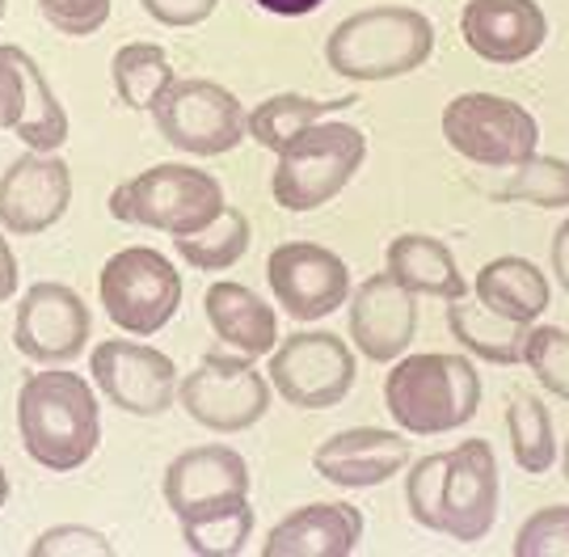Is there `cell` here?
<instances>
[{"mask_svg": "<svg viewBox=\"0 0 569 557\" xmlns=\"http://www.w3.org/2000/svg\"><path fill=\"white\" fill-rule=\"evenodd\" d=\"M18 435L26 456L47 474H77L102 444V410L84 376L30 371L18 389Z\"/></svg>", "mask_w": 569, "mask_h": 557, "instance_id": "obj_1", "label": "cell"}, {"mask_svg": "<svg viewBox=\"0 0 569 557\" xmlns=\"http://www.w3.org/2000/svg\"><path fill=\"white\" fill-rule=\"evenodd\" d=\"M481 406V371L468 355H401L385 376V410L406 435H451Z\"/></svg>", "mask_w": 569, "mask_h": 557, "instance_id": "obj_2", "label": "cell"}, {"mask_svg": "<svg viewBox=\"0 0 569 557\" xmlns=\"http://www.w3.org/2000/svg\"><path fill=\"white\" fill-rule=\"evenodd\" d=\"M435 56V21L409 4L359 9L333 26L326 39V63L355 84L397 81L418 72Z\"/></svg>", "mask_w": 569, "mask_h": 557, "instance_id": "obj_3", "label": "cell"}, {"mask_svg": "<svg viewBox=\"0 0 569 557\" xmlns=\"http://www.w3.org/2000/svg\"><path fill=\"white\" fill-rule=\"evenodd\" d=\"M274 173H270V195L283 211H317L333 203L346 186L355 182V173L367 161V136L363 127L321 119L305 127L283 152H274Z\"/></svg>", "mask_w": 569, "mask_h": 557, "instance_id": "obj_4", "label": "cell"}, {"mask_svg": "<svg viewBox=\"0 0 569 557\" xmlns=\"http://www.w3.org/2000/svg\"><path fill=\"white\" fill-rule=\"evenodd\" d=\"M224 186L207 169L164 161L136 173L131 182L110 190V216L122 225H140L169 237H190L224 211Z\"/></svg>", "mask_w": 569, "mask_h": 557, "instance_id": "obj_5", "label": "cell"}, {"mask_svg": "<svg viewBox=\"0 0 569 557\" xmlns=\"http://www.w3.org/2000/svg\"><path fill=\"white\" fill-rule=\"evenodd\" d=\"M443 145L477 169H515L540 148V123L523 102L502 93H456L439 115Z\"/></svg>", "mask_w": 569, "mask_h": 557, "instance_id": "obj_6", "label": "cell"}, {"mask_svg": "<svg viewBox=\"0 0 569 557\" xmlns=\"http://www.w3.org/2000/svg\"><path fill=\"white\" fill-rule=\"evenodd\" d=\"M106 317L131 338L161 334L182 309V275L152 246H127L110 253L98 279Z\"/></svg>", "mask_w": 569, "mask_h": 557, "instance_id": "obj_7", "label": "cell"}, {"mask_svg": "<svg viewBox=\"0 0 569 557\" xmlns=\"http://www.w3.org/2000/svg\"><path fill=\"white\" fill-rule=\"evenodd\" d=\"M152 119L164 145H173L186 157H224L249 136L244 131L249 110L241 98L203 77H178L164 89L161 102L152 106Z\"/></svg>", "mask_w": 569, "mask_h": 557, "instance_id": "obj_8", "label": "cell"}, {"mask_svg": "<svg viewBox=\"0 0 569 557\" xmlns=\"http://www.w3.org/2000/svg\"><path fill=\"white\" fill-rule=\"evenodd\" d=\"M270 389L296 410H333L355 389V351L329 330H300L270 351Z\"/></svg>", "mask_w": 569, "mask_h": 557, "instance_id": "obj_9", "label": "cell"}, {"mask_svg": "<svg viewBox=\"0 0 569 557\" xmlns=\"http://www.w3.org/2000/svg\"><path fill=\"white\" fill-rule=\"evenodd\" d=\"M182 410L216 435H241L253 422H262L270 410V380L253 368L249 355L211 351L199 359V368L186 371L178 385Z\"/></svg>", "mask_w": 569, "mask_h": 557, "instance_id": "obj_10", "label": "cell"}, {"mask_svg": "<svg viewBox=\"0 0 569 557\" xmlns=\"http://www.w3.org/2000/svg\"><path fill=\"white\" fill-rule=\"evenodd\" d=\"M89 376L110 406L136 418H157L178 401V364L157 347L131 338H106L89 355Z\"/></svg>", "mask_w": 569, "mask_h": 557, "instance_id": "obj_11", "label": "cell"}, {"mask_svg": "<svg viewBox=\"0 0 569 557\" xmlns=\"http://www.w3.org/2000/svg\"><path fill=\"white\" fill-rule=\"evenodd\" d=\"M93 334V312L68 284L42 279L21 291L18 321H13V347L39 368H63L84 355Z\"/></svg>", "mask_w": 569, "mask_h": 557, "instance_id": "obj_12", "label": "cell"}, {"mask_svg": "<svg viewBox=\"0 0 569 557\" xmlns=\"http://www.w3.org/2000/svg\"><path fill=\"white\" fill-rule=\"evenodd\" d=\"M0 131H13L30 152H60L68 140V110L39 60L13 42H0Z\"/></svg>", "mask_w": 569, "mask_h": 557, "instance_id": "obj_13", "label": "cell"}, {"mask_svg": "<svg viewBox=\"0 0 569 557\" xmlns=\"http://www.w3.org/2000/svg\"><path fill=\"white\" fill-rule=\"evenodd\" d=\"M266 279L274 300L296 321H321L350 300V270L333 249L317 241H283L270 249Z\"/></svg>", "mask_w": 569, "mask_h": 557, "instance_id": "obj_14", "label": "cell"}, {"mask_svg": "<svg viewBox=\"0 0 569 557\" xmlns=\"http://www.w3.org/2000/svg\"><path fill=\"white\" fill-rule=\"evenodd\" d=\"M72 203V169L60 152H26L0 173V228L39 237L60 225Z\"/></svg>", "mask_w": 569, "mask_h": 557, "instance_id": "obj_15", "label": "cell"}, {"mask_svg": "<svg viewBox=\"0 0 569 557\" xmlns=\"http://www.w3.org/2000/svg\"><path fill=\"white\" fill-rule=\"evenodd\" d=\"M346 326L355 338V351L371 364H397L418 334V296L401 288L388 270L350 288Z\"/></svg>", "mask_w": 569, "mask_h": 557, "instance_id": "obj_16", "label": "cell"}, {"mask_svg": "<svg viewBox=\"0 0 569 557\" xmlns=\"http://www.w3.org/2000/svg\"><path fill=\"white\" fill-rule=\"evenodd\" d=\"M498 456L489 439H465L451 448L448 460V486H443V537L456 545H477L489 537L498 519Z\"/></svg>", "mask_w": 569, "mask_h": 557, "instance_id": "obj_17", "label": "cell"}, {"mask_svg": "<svg viewBox=\"0 0 569 557\" xmlns=\"http://www.w3.org/2000/svg\"><path fill=\"white\" fill-rule=\"evenodd\" d=\"M409 460H413L409 435L385 427H346L312 448V469L342 490H376L397 474H406Z\"/></svg>", "mask_w": 569, "mask_h": 557, "instance_id": "obj_18", "label": "cell"}, {"mask_svg": "<svg viewBox=\"0 0 569 557\" xmlns=\"http://www.w3.org/2000/svg\"><path fill=\"white\" fill-rule=\"evenodd\" d=\"M460 39L477 60L493 68L531 60L549 39V18L536 0H468Z\"/></svg>", "mask_w": 569, "mask_h": 557, "instance_id": "obj_19", "label": "cell"}, {"mask_svg": "<svg viewBox=\"0 0 569 557\" xmlns=\"http://www.w3.org/2000/svg\"><path fill=\"white\" fill-rule=\"evenodd\" d=\"M253 477H249V465L237 448L228 444H199V448H186L169 460L164 469V503L173 516H186L203 503H216V498H237L249 495Z\"/></svg>", "mask_w": 569, "mask_h": 557, "instance_id": "obj_20", "label": "cell"}, {"mask_svg": "<svg viewBox=\"0 0 569 557\" xmlns=\"http://www.w3.org/2000/svg\"><path fill=\"white\" fill-rule=\"evenodd\" d=\"M363 545V511L350 503H308L270 528L262 557H350Z\"/></svg>", "mask_w": 569, "mask_h": 557, "instance_id": "obj_21", "label": "cell"}, {"mask_svg": "<svg viewBox=\"0 0 569 557\" xmlns=\"http://www.w3.org/2000/svg\"><path fill=\"white\" fill-rule=\"evenodd\" d=\"M203 312L211 330L220 334V342H228L232 351L249 355V359L270 355L279 347V312L244 284H232V279L211 284L203 296Z\"/></svg>", "mask_w": 569, "mask_h": 557, "instance_id": "obj_22", "label": "cell"}, {"mask_svg": "<svg viewBox=\"0 0 569 557\" xmlns=\"http://www.w3.org/2000/svg\"><path fill=\"white\" fill-rule=\"evenodd\" d=\"M385 270L413 296H435V300H460V296H468L465 275L456 267V253L439 237H427V232L392 237L385 249Z\"/></svg>", "mask_w": 569, "mask_h": 557, "instance_id": "obj_23", "label": "cell"}, {"mask_svg": "<svg viewBox=\"0 0 569 557\" xmlns=\"http://www.w3.org/2000/svg\"><path fill=\"white\" fill-rule=\"evenodd\" d=\"M472 291H477L481 305H489L510 321H523V326H531L552 300L549 275L528 258H515V253H502V258H493L477 270Z\"/></svg>", "mask_w": 569, "mask_h": 557, "instance_id": "obj_24", "label": "cell"}, {"mask_svg": "<svg viewBox=\"0 0 569 557\" xmlns=\"http://www.w3.org/2000/svg\"><path fill=\"white\" fill-rule=\"evenodd\" d=\"M448 330L472 359L510 368V364H523L531 326L510 321V317L493 312L481 300H465L460 296V300H448Z\"/></svg>", "mask_w": 569, "mask_h": 557, "instance_id": "obj_25", "label": "cell"}, {"mask_svg": "<svg viewBox=\"0 0 569 557\" xmlns=\"http://www.w3.org/2000/svg\"><path fill=\"white\" fill-rule=\"evenodd\" d=\"M253 503L249 495L237 498H216V503H203L194 511L178 516V528H182L186 549L194 557H237L244 554V545L253 540Z\"/></svg>", "mask_w": 569, "mask_h": 557, "instance_id": "obj_26", "label": "cell"}, {"mask_svg": "<svg viewBox=\"0 0 569 557\" xmlns=\"http://www.w3.org/2000/svg\"><path fill=\"white\" fill-rule=\"evenodd\" d=\"M359 98H308V93H274V98H266L249 110V119H244V131L253 136V145L266 148V152H283L305 127L321 123L329 115H338L346 106H355Z\"/></svg>", "mask_w": 569, "mask_h": 557, "instance_id": "obj_27", "label": "cell"}, {"mask_svg": "<svg viewBox=\"0 0 569 557\" xmlns=\"http://www.w3.org/2000/svg\"><path fill=\"white\" fill-rule=\"evenodd\" d=\"M110 81L122 106L152 110L164 98V89L178 81V68L161 42H122L110 60Z\"/></svg>", "mask_w": 569, "mask_h": 557, "instance_id": "obj_28", "label": "cell"}, {"mask_svg": "<svg viewBox=\"0 0 569 557\" xmlns=\"http://www.w3.org/2000/svg\"><path fill=\"white\" fill-rule=\"evenodd\" d=\"M253 241V228L241 207L224 203V211L207 228L190 232V237H173V249L186 267L194 270H228L244 258V249Z\"/></svg>", "mask_w": 569, "mask_h": 557, "instance_id": "obj_29", "label": "cell"}, {"mask_svg": "<svg viewBox=\"0 0 569 557\" xmlns=\"http://www.w3.org/2000/svg\"><path fill=\"white\" fill-rule=\"evenodd\" d=\"M507 435L510 456L523 474L540 477L557 465V435H552L549 406L536 392H515L507 406Z\"/></svg>", "mask_w": 569, "mask_h": 557, "instance_id": "obj_30", "label": "cell"}, {"mask_svg": "<svg viewBox=\"0 0 569 557\" xmlns=\"http://www.w3.org/2000/svg\"><path fill=\"white\" fill-rule=\"evenodd\" d=\"M493 199L507 203H531V207H569V161L566 157H540L531 152L528 161L507 169V182L489 186Z\"/></svg>", "mask_w": 569, "mask_h": 557, "instance_id": "obj_31", "label": "cell"}, {"mask_svg": "<svg viewBox=\"0 0 569 557\" xmlns=\"http://www.w3.org/2000/svg\"><path fill=\"white\" fill-rule=\"evenodd\" d=\"M451 452H430L422 460H409L406 474V507L409 519L427 533H443V486H448Z\"/></svg>", "mask_w": 569, "mask_h": 557, "instance_id": "obj_32", "label": "cell"}, {"mask_svg": "<svg viewBox=\"0 0 569 557\" xmlns=\"http://www.w3.org/2000/svg\"><path fill=\"white\" fill-rule=\"evenodd\" d=\"M523 364L540 380V389H549L552 397H561L569 406V330H561V326H531Z\"/></svg>", "mask_w": 569, "mask_h": 557, "instance_id": "obj_33", "label": "cell"}, {"mask_svg": "<svg viewBox=\"0 0 569 557\" xmlns=\"http://www.w3.org/2000/svg\"><path fill=\"white\" fill-rule=\"evenodd\" d=\"M515 557H569V507H540L523 519L510 545Z\"/></svg>", "mask_w": 569, "mask_h": 557, "instance_id": "obj_34", "label": "cell"}, {"mask_svg": "<svg viewBox=\"0 0 569 557\" xmlns=\"http://www.w3.org/2000/svg\"><path fill=\"white\" fill-rule=\"evenodd\" d=\"M30 557H114V545H110L98 528L56 524V528H47V533L30 545Z\"/></svg>", "mask_w": 569, "mask_h": 557, "instance_id": "obj_35", "label": "cell"}, {"mask_svg": "<svg viewBox=\"0 0 569 557\" xmlns=\"http://www.w3.org/2000/svg\"><path fill=\"white\" fill-rule=\"evenodd\" d=\"M42 21H51L68 39H89L110 21V0H34Z\"/></svg>", "mask_w": 569, "mask_h": 557, "instance_id": "obj_36", "label": "cell"}, {"mask_svg": "<svg viewBox=\"0 0 569 557\" xmlns=\"http://www.w3.org/2000/svg\"><path fill=\"white\" fill-rule=\"evenodd\" d=\"M140 9L169 30H186V26H203L220 9V0H140Z\"/></svg>", "mask_w": 569, "mask_h": 557, "instance_id": "obj_37", "label": "cell"}, {"mask_svg": "<svg viewBox=\"0 0 569 557\" xmlns=\"http://www.w3.org/2000/svg\"><path fill=\"white\" fill-rule=\"evenodd\" d=\"M549 258H552V275H557V284L569 291V216L557 225V232H552Z\"/></svg>", "mask_w": 569, "mask_h": 557, "instance_id": "obj_38", "label": "cell"}, {"mask_svg": "<svg viewBox=\"0 0 569 557\" xmlns=\"http://www.w3.org/2000/svg\"><path fill=\"white\" fill-rule=\"evenodd\" d=\"M258 9L266 13H274V18H308V13H317L326 0H253Z\"/></svg>", "mask_w": 569, "mask_h": 557, "instance_id": "obj_39", "label": "cell"}, {"mask_svg": "<svg viewBox=\"0 0 569 557\" xmlns=\"http://www.w3.org/2000/svg\"><path fill=\"white\" fill-rule=\"evenodd\" d=\"M13 296H18V258H13L9 241L0 237V305L13 300Z\"/></svg>", "mask_w": 569, "mask_h": 557, "instance_id": "obj_40", "label": "cell"}, {"mask_svg": "<svg viewBox=\"0 0 569 557\" xmlns=\"http://www.w3.org/2000/svg\"><path fill=\"white\" fill-rule=\"evenodd\" d=\"M9 503V474H4V465H0V507Z\"/></svg>", "mask_w": 569, "mask_h": 557, "instance_id": "obj_41", "label": "cell"}, {"mask_svg": "<svg viewBox=\"0 0 569 557\" xmlns=\"http://www.w3.org/2000/svg\"><path fill=\"white\" fill-rule=\"evenodd\" d=\"M561 474H566V481H569V439H566V448H561Z\"/></svg>", "mask_w": 569, "mask_h": 557, "instance_id": "obj_42", "label": "cell"}, {"mask_svg": "<svg viewBox=\"0 0 569 557\" xmlns=\"http://www.w3.org/2000/svg\"><path fill=\"white\" fill-rule=\"evenodd\" d=\"M0 18H4V0H0Z\"/></svg>", "mask_w": 569, "mask_h": 557, "instance_id": "obj_43", "label": "cell"}]
</instances>
